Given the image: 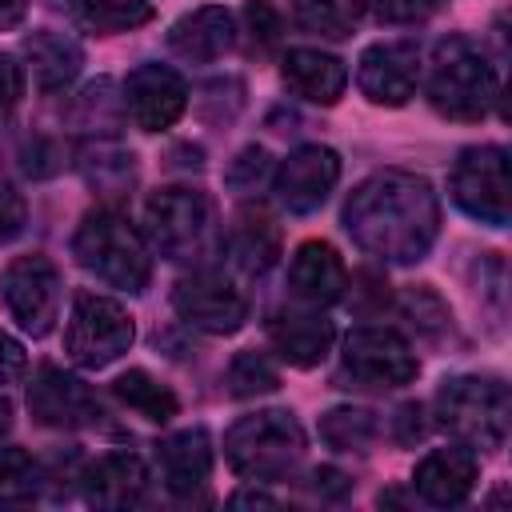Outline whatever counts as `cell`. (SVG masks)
<instances>
[{
  "mask_svg": "<svg viewBox=\"0 0 512 512\" xmlns=\"http://www.w3.org/2000/svg\"><path fill=\"white\" fill-rule=\"evenodd\" d=\"M344 228L384 264H420L440 236V200L424 176L384 168L352 188Z\"/></svg>",
  "mask_w": 512,
  "mask_h": 512,
  "instance_id": "6da1fadb",
  "label": "cell"
},
{
  "mask_svg": "<svg viewBox=\"0 0 512 512\" xmlns=\"http://www.w3.org/2000/svg\"><path fill=\"white\" fill-rule=\"evenodd\" d=\"M72 256L84 272H92L108 288H120V292H132V296H140L152 280L148 240L116 208H92L80 220V228L72 236Z\"/></svg>",
  "mask_w": 512,
  "mask_h": 512,
  "instance_id": "7a4b0ae2",
  "label": "cell"
},
{
  "mask_svg": "<svg viewBox=\"0 0 512 512\" xmlns=\"http://www.w3.org/2000/svg\"><path fill=\"white\" fill-rule=\"evenodd\" d=\"M144 232L152 240V248L172 260V264H200L220 248V220H216V204L208 200V192L188 188V184H172V188H156L144 204Z\"/></svg>",
  "mask_w": 512,
  "mask_h": 512,
  "instance_id": "3957f363",
  "label": "cell"
},
{
  "mask_svg": "<svg viewBox=\"0 0 512 512\" xmlns=\"http://www.w3.org/2000/svg\"><path fill=\"white\" fill-rule=\"evenodd\" d=\"M500 80L484 48L468 36H448L428 60V100L448 120H480L496 104Z\"/></svg>",
  "mask_w": 512,
  "mask_h": 512,
  "instance_id": "277c9868",
  "label": "cell"
},
{
  "mask_svg": "<svg viewBox=\"0 0 512 512\" xmlns=\"http://www.w3.org/2000/svg\"><path fill=\"white\" fill-rule=\"evenodd\" d=\"M224 460L244 480H284L304 460V428L288 408L240 416L224 432Z\"/></svg>",
  "mask_w": 512,
  "mask_h": 512,
  "instance_id": "5b68a950",
  "label": "cell"
},
{
  "mask_svg": "<svg viewBox=\"0 0 512 512\" xmlns=\"http://www.w3.org/2000/svg\"><path fill=\"white\" fill-rule=\"evenodd\" d=\"M508 388L496 376H448L436 388V420L468 448H500L508 436Z\"/></svg>",
  "mask_w": 512,
  "mask_h": 512,
  "instance_id": "8992f818",
  "label": "cell"
},
{
  "mask_svg": "<svg viewBox=\"0 0 512 512\" xmlns=\"http://www.w3.org/2000/svg\"><path fill=\"white\" fill-rule=\"evenodd\" d=\"M132 340H136V324L120 300L96 296V292H76L72 316L64 328V352L72 364L108 368L112 360H120L132 348Z\"/></svg>",
  "mask_w": 512,
  "mask_h": 512,
  "instance_id": "52a82bcc",
  "label": "cell"
},
{
  "mask_svg": "<svg viewBox=\"0 0 512 512\" xmlns=\"http://www.w3.org/2000/svg\"><path fill=\"white\" fill-rule=\"evenodd\" d=\"M448 192L460 212L488 228H504L512 216V176H508V152L500 144H472L456 156Z\"/></svg>",
  "mask_w": 512,
  "mask_h": 512,
  "instance_id": "ba28073f",
  "label": "cell"
},
{
  "mask_svg": "<svg viewBox=\"0 0 512 512\" xmlns=\"http://www.w3.org/2000/svg\"><path fill=\"white\" fill-rule=\"evenodd\" d=\"M0 300L28 336H48L60 320V272L44 252L16 256L0 272Z\"/></svg>",
  "mask_w": 512,
  "mask_h": 512,
  "instance_id": "9c48e42d",
  "label": "cell"
},
{
  "mask_svg": "<svg viewBox=\"0 0 512 512\" xmlns=\"http://www.w3.org/2000/svg\"><path fill=\"white\" fill-rule=\"evenodd\" d=\"M172 308L184 324L212 332V336H232L248 320V296L216 268H196L192 276L176 280Z\"/></svg>",
  "mask_w": 512,
  "mask_h": 512,
  "instance_id": "30bf717a",
  "label": "cell"
},
{
  "mask_svg": "<svg viewBox=\"0 0 512 512\" xmlns=\"http://www.w3.org/2000/svg\"><path fill=\"white\" fill-rule=\"evenodd\" d=\"M420 360L412 344L392 328H356L344 340V376L360 388H400L412 384Z\"/></svg>",
  "mask_w": 512,
  "mask_h": 512,
  "instance_id": "8fae6325",
  "label": "cell"
},
{
  "mask_svg": "<svg viewBox=\"0 0 512 512\" xmlns=\"http://www.w3.org/2000/svg\"><path fill=\"white\" fill-rule=\"evenodd\" d=\"M28 412L44 428H88L100 420V396L60 364H40L28 384Z\"/></svg>",
  "mask_w": 512,
  "mask_h": 512,
  "instance_id": "7c38bea8",
  "label": "cell"
},
{
  "mask_svg": "<svg viewBox=\"0 0 512 512\" xmlns=\"http://www.w3.org/2000/svg\"><path fill=\"white\" fill-rule=\"evenodd\" d=\"M124 112L140 132H164L172 128L188 108V84L168 64H136L124 76Z\"/></svg>",
  "mask_w": 512,
  "mask_h": 512,
  "instance_id": "4fadbf2b",
  "label": "cell"
},
{
  "mask_svg": "<svg viewBox=\"0 0 512 512\" xmlns=\"http://www.w3.org/2000/svg\"><path fill=\"white\" fill-rule=\"evenodd\" d=\"M356 84L372 104L400 108L420 84V48L412 40H376L356 60Z\"/></svg>",
  "mask_w": 512,
  "mask_h": 512,
  "instance_id": "5bb4252c",
  "label": "cell"
},
{
  "mask_svg": "<svg viewBox=\"0 0 512 512\" xmlns=\"http://www.w3.org/2000/svg\"><path fill=\"white\" fill-rule=\"evenodd\" d=\"M336 180H340V156L328 144H300L272 172V188H276L280 204L296 216L316 212L328 200V192L336 188Z\"/></svg>",
  "mask_w": 512,
  "mask_h": 512,
  "instance_id": "9a60e30c",
  "label": "cell"
},
{
  "mask_svg": "<svg viewBox=\"0 0 512 512\" xmlns=\"http://www.w3.org/2000/svg\"><path fill=\"white\" fill-rule=\"evenodd\" d=\"M332 340H336V324L320 308H312V304H304V308H276L268 316V344L292 368H316L332 352Z\"/></svg>",
  "mask_w": 512,
  "mask_h": 512,
  "instance_id": "2e32d148",
  "label": "cell"
},
{
  "mask_svg": "<svg viewBox=\"0 0 512 512\" xmlns=\"http://www.w3.org/2000/svg\"><path fill=\"white\" fill-rule=\"evenodd\" d=\"M476 476H480V464H476V452L468 444H456V448H436L428 452L416 472H412V492L436 508H452L460 500L472 496L476 488Z\"/></svg>",
  "mask_w": 512,
  "mask_h": 512,
  "instance_id": "e0dca14e",
  "label": "cell"
},
{
  "mask_svg": "<svg viewBox=\"0 0 512 512\" xmlns=\"http://www.w3.org/2000/svg\"><path fill=\"white\" fill-rule=\"evenodd\" d=\"M288 288L300 304H312V308H328L344 296L348 288V268L340 260V252L328 244V240H304L296 252H292V264H288Z\"/></svg>",
  "mask_w": 512,
  "mask_h": 512,
  "instance_id": "ac0fdd59",
  "label": "cell"
},
{
  "mask_svg": "<svg viewBox=\"0 0 512 512\" xmlns=\"http://www.w3.org/2000/svg\"><path fill=\"white\" fill-rule=\"evenodd\" d=\"M236 44V20L224 4H204L184 12L168 28V52L188 64H212Z\"/></svg>",
  "mask_w": 512,
  "mask_h": 512,
  "instance_id": "d6986e66",
  "label": "cell"
},
{
  "mask_svg": "<svg viewBox=\"0 0 512 512\" xmlns=\"http://www.w3.org/2000/svg\"><path fill=\"white\" fill-rule=\"evenodd\" d=\"M84 500L92 508H132L148 496V468L136 452H108L84 468Z\"/></svg>",
  "mask_w": 512,
  "mask_h": 512,
  "instance_id": "ffe728a7",
  "label": "cell"
},
{
  "mask_svg": "<svg viewBox=\"0 0 512 512\" xmlns=\"http://www.w3.org/2000/svg\"><path fill=\"white\" fill-rule=\"evenodd\" d=\"M76 168H80V176H84V184L96 192V196H104V200H128L132 196V188H136V180H140V160H136V152L132 148H124L120 140H112V136H96V140H84L80 148H76Z\"/></svg>",
  "mask_w": 512,
  "mask_h": 512,
  "instance_id": "44dd1931",
  "label": "cell"
},
{
  "mask_svg": "<svg viewBox=\"0 0 512 512\" xmlns=\"http://www.w3.org/2000/svg\"><path fill=\"white\" fill-rule=\"evenodd\" d=\"M156 464L160 476L168 484V492L176 496H192L208 484L212 472V440L204 428H180L172 436H164L156 444Z\"/></svg>",
  "mask_w": 512,
  "mask_h": 512,
  "instance_id": "7402d4cb",
  "label": "cell"
},
{
  "mask_svg": "<svg viewBox=\"0 0 512 512\" xmlns=\"http://www.w3.org/2000/svg\"><path fill=\"white\" fill-rule=\"evenodd\" d=\"M280 76L300 100H312V104H336L348 88L344 60L332 52H320V48H288Z\"/></svg>",
  "mask_w": 512,
  "mask_h": 512,
  "instance_id": "603a6c76",
  "label": "cell"
},
{
  "mask_svg": "<svg viewBox=\"0 0 512 512\" xmlns=\"http://www.w3.org/2000/svg\"><path fill=\"white\" fill-rule=\"evenodd\" d=\"M24 60H28V72H32L40 92H60V88H68L80 76L84 48L68 32L40 28L32 36H24Z\"/></svg>",
  "mask_w": 512,
  "mask_h": 512,
  "instance_id": "cb8c5ba5",
  "label": "cell"
},
{
  "mask_svg": "<svg viewBox=\"0 0 512 512\" xmlns=\"http://www.w3.org/2000/svg\"><path fill=\"white\" fill-rule=\"evenodd\" d=\"M220 248H228V260L256 276V272H268L280 256V236L272 228L268 216H240L224 236H220Z\"/></svg>",
  "mask_w": 512,
  "mask_h": 512,
  "instance_id": "d4e9b609",
  "label": "cell"
},
{
  "mask_svg": "<svg viewBox=\"0 0 512 512\" xmlns=\"http://www.w3.org/2000/svg\"><path fill=\"white\" fill-rule=\"evenodd\" d=\"M112 392L120 404H128L136 416H144L148 424H168L176 412H180V400L168 384H160L152 372L144 368H128L112 380Z\"/></svg>",
  "mask_w": 512,
  "mask_h": 512,
  "instance_id": "484cf974",
  "label": "cell"
},
{
  "mask_svg": "<svg viewBox=\"0 0 512 512\" xmlns=\"http://www.w3.org/2000/svg\"><path fill=\"white\" fill-rule=\"evenodd\" d=\"M72 16L96 36H116L148 24L152 0H72Z\"/></svg>",
  "mask_w": 512,
  "mask_h": 512,
  "instance_id": "4316f807",
  "label": "cell"
},
{
  "mask_svg": "<svg viewBox=\"0 0 512 512\" xmlns=\"http://www.w3.org/2000/svg\"><path fill=\"white\" fill-rule=\"evenodd\" d=\"M364 4L360 0H292V20L304 32H316L324 40H344L352 36Z\"/></svg>",
  "mask_w": 512,
  "mask_h": 512,
  "instance_id": "83f0119b",
  "label": "cell"
},
{
  "mask_svg": "<svg viewBox=\"0 0 512 512\" xmlns=\"http://www.w3.org/2000/svg\"><path fill=\"white\" fill-rule=\"evenodd\" d=\"M380 424H376V412L368 408H328L320 416V440L336 452H364L372 440H376Z\"/></svg>",
  "mask_w": 512,
  "mask_h": 512,
  "instance_id": "f1b7e54d",
  "label": "cell"
},
{
  "mask_svg": "<svg viewBox=\"0 0 512 512\" xmlns=\"http://www.w3.org/2000/svg\"><path fill=\"white\" fill-rule=\"evenodd\" d=\"M40 464L24 448H0V508L32 504L40 492Z\"/></svg>",
  "mask_w": 512,
  "mask_h": 512,
  "instance_id": "f546056e",
  "label": "cell"
},
{
  "mask_svg": "<svg viewBox=\"0 0 512 512\" xmlns=\"http://www.w3.org/2000/svg\"><path fill=\"white\" fill-rule=\"evenodd\" d=\"M280 388V372L276 364L264 356V352H236L232 364H228V392L240 396V400H252V396H268Z\"/></svg>",
  "mask_w": 512,
  "mask_h": 512,
  "instance_id": "4dcf8cb0",
  "label": "cell"
},
{
  "mask_svg": "<svg viewBox=\"0 0 512 512\" xmlns=\"http://www.w3.org/2000/svg\"><path fill=\"white\" fill-rule=\"evenodd\" d=\"M272 172H276V164H272L268 148L248 144V148H240V152L232 156V164L224 168V184H228L236 196H256V192L272 180Z\"/></svg>",
  "mask_w": 512,
  "mask_h": 512,
  "instance_id": "1f68e13d",
  "label": "cell"
},
{
  "mask_svg": "<svg viewBox=\"0 0 512 512\" xmlns=\"http://www.w3.org/2000/svg\"><path fill=\"white\" fill-rule=\"evenodd\" d=\"M400 312L412 320V328L416 332H424V336H444L448 328H452V312H448V304L428 288V284H420V288H408L404 296H400Z\"/></svg>",
  "mask_w": 512,
  "mask_h": 512,
  "instance_id": "d6a6232c",
  "label": "cell"
},
{
  "mask_svg": "<svg viewBox=\"0 0 512 512\" xmlns=\"http://www.w3.org/2000/svg\"><path fill=\"white\" fill-rule=\"evenodd\" d=\"M76 108L88 112V116L76 120L80 128H88V132H104L108 124H116L112 116H104V108H108V112H124V100L112 96V80H92V84L76 96Z\"/></svg>",
  "mask_w": 512,
  "mask_h": 512,
  "instance_id": "836d02e7",
  "label": "cell"
},
{
  "mask_svg": "<svg viewBox=\"0 0 512 512\" xmlns=\"http://www.w3.org/2000/svg\"><path fill=\"white\" fill-rule=\"evenodd\" d=\"M380 24H416L428 20L436 0H360Z\"/></svg>",
  "mask_w": 512,
  "mask_h": 512,
  "instance_id": "e575fe53",
  "label": "cell"
},
{
  "mask_svg": "<svg viewBox=\"0 0 512 512\" xmlns=\"http://www.w3.org/2000/svg\"><path fill=\"white\" fill-rule=\"evenodd\" d=\"M244 24H248L256 48H268V44L280 40V16H276V8L268 0H248L244 4Z\"/></svg>",
  "mask_w": 512,
  "mask_h": 512,
  "instance_id": "d590c367",
  "label": "cell"
},
{
  "mask_svg": "<svg viewBox=\"0 0 512 512\" xmlns=\"http://www.w3.org/2000/svg\"><path fill=\"white\" fill-rule=\"evenodd\" d=\"M24 224H28V204H24V196H20L8 180H0V244L16 240V236L24 232Z\"/></svg>",
  "mask_w": 512,
  "mask_h": 512,
  "instance_id": "8d00e7d4",
  "label": "cell"
},
{
  "mask_svg": "<svg viewBox=\"0 0 512 512\" xmlns=\"http://www.w3.org/2000/svg\"><path fill=\"white\" fill-rule=\"evenodd\" d=\"M24 96V68L0 52V112H8Z\"/></svg>",
  "mask_w": 512,
  "mask_h": 512,
  "instance_id": "74e56055",
  "label": "cell"
},
{
  "mask_svg": "<svg viewBox=\"0 0 512 512\" xmlns=\"http://www.w3.org/2000/svg\"><path fill=\"white\" fill-rule=\"evenodd\" d=\"M24 364H28V352H24V344H20L16 336L0 332V384H12V380L24 372Z\"/></svg>",
  "mask_w": 512,
  "mask_h": 512,
  "instance_id": "f35d334b",
  "label": "cell"
},
{
  "mask_svg": "<svg viewBox=\"0 0 512 512\" xmlns=\"http://www.w3.org/2000/svg\"><path fill=\"white\" fill-rule=\"evenodd\" d=\"M424 432H428V424H424V408H420V404L396 408V440H400V444H416Z\"/></svg>",
  "mask_w": 512,
  "mask_h": 512,
  "instance_id": "ab89813d",
  "label": "cell"
},
{
  "mask_svg": "<svg viewBox=\"0 0 512 512\" xmlns=\"http://www.w3.org/2000/svg\"><path fill=\"white\" fill-rule=\"evenodd\" d=\"M312 488H316L320 496L340 500V496H348V492H352V480H348L344 472H336V468H316V472H312Z\"/></svg>",
  "mask_w": 512,
  "mask_h": 512,
  "instance_id": "60d3db41",
  "label": "cell"
},
{
  "mask_svg": "<svg viewBox=\"0 0 512 512\" xmlns=\"http://www.w3.org/2000/svg\"><path fill=\"white\" fill-rule=\"evenodd\" d=\"M276 504H280L276 496L256 492V488H244V492H236V496H232V508H276Z\"/></svg>",
  "mask_w": 512,
  "mask_h": 512,
  "instance_id": "b9f144b4",
  "label": "cell"
},
{
  "mask_svg": "<svg viewBox=\"0 0 512 512\" xmlns=\"http://www.w3.org/2000/svg\"><path fill=\"white\" fill-rule=\"evenodd\" d=\"M28 16V0H0V28H20Z\"/></svg>",
  "mask_w": 512,
  "mask_h": 512,
  "instance_id": "7bdbcfd3",
  "label": "cell"
},
{
  "mask_svg": "<svg viewBox=\"0 0 512 512\" xmlns=\"http://www.w3.org/2000/svg\"><path fill=\"white\" fill-rule=\"evenodd\" d=\"M8 428H12V404L0 396V436H8Z\"/></svg>",
  "mask_w": 512,
  "mask_h": 512,
  "instance_id": "ee69618b",
  "label": "cell"
}]
</instances>
